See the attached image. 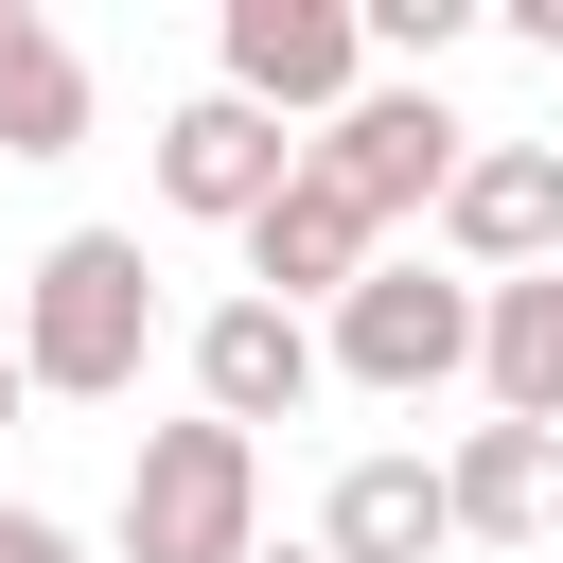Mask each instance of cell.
I'll use <instances>...</instances> for the list:
<instances>
[{
  "instance_id": "1",
  "label": "cell",
  "mask_w": 563,
  "mask_h": 563,
  "mask_svg": "<svg viewBox=\"0 0 563 563\" xmlns=\"http://www.w3.org/2000/svg\"><path fill=\"white\" fill-rule=\"evenodd\" d=\"M158 352V264L141 229H53L35 282H18V387L35 405H123Z\"/></svg>"
},
{
  "instance_id": "2",
  "label": "cell",
  "mask_w": 563,
  "mask_h": 563,
  "mask_svg": "<svg viewBox=\"0 0 563 563\" xmlns=\"http://www.w3.org/2000/svg\"><path fill=\"white\" fill-rule=\"evenodd\" d=\"M317 369L369 387V405H440V387H475V282L422 264V246H387V264L317 317Z\"/></svg>"
},
{
  "instance_id": "3",
  "label": "cell",
  "mask_w": 563,
  "mask_h": 563,
  "mask_svg": "<svg viewBox=\"0 0 563 563\" xmlns=\"http://www.w3.org/2000/svg\"><path fill=\"white\" fill-rule=\"evenodd\" d=\"M106 545H123V563H246V545H264V440H229V422H141Z\"/></svg>"
},
{
  "instance_id": "4",
  "label": "cell",
  "mask_w": 563,
  "mask_h": 563,
  "mask_svg": "<svg viewBox=\"0 0 563 563\" xmlns=\"http://www.w3.org/2000/svg\"><path fill=\"white\" fill-rule=\"evenodd\" d=\"M457 158H475V123H457L440 88H405V70H369V88H352V106H334V123L299 141V176H334V194H352L369 229H422Z\"/></svg>"
},
{
  "instance_id": "5",
  "label": "cell",
  "mask_w": 563,
  "mask_h": 563,
  "mask_svg": "<svg viewBox=\"0 0 563 563\" xmlns=\"http://www.w3.org/2000/svg\"><path fill=\"white\" fill-rule=\"evenodd\" d=\"M211 88L264 106L282 141H317V123L369 88V35H352V0H229V18H211Z\"/></svg>"
},
{
  "instance_id": "6",
  "label": "cell",
  "mask_w": 563,
  "mask_h": 563,
  "mask_svg": "<svg viewBox=\"0 0 563 563\" xmlns=\"http://www.w3.org/2000/svg\"><path fill=\"white\" fill-rule=\"evenodd\" d=\"M440 264L457 282H528V264H563V141H475L457 176H440Z\"/></svg>"
},
{
  "instance_id": "7",
  "label": "cell",
  "mask_w": 563,
  "mask_h": 563,
  "mask_svg": "<svg viewBox=\"0 0 563 563\" xmlns=\"http://www.w3.org/2000/svg\"><path fill=\"white\" fill-rule=\"evenodd\" d=\"M334 369H317V317H282V299H211L194 317V422H229V440H264V422H299Z\"/></svg>"
},
{
  "instance_id": "8",
  "label": "cell",
  "mask_w": 563,
  "mask_h": 563,
  "mask_svg": "<svg viewBox=\"0 0 563 563\" xmlns=\"http://www.w3.org/2000/svg\"><path fill=\"white\" fill-rule=\"evenodd\" d=\"M229 246H246V299H282V317H334V299H352L369 264H387V229H369V211H352L334 176H282V194H264V211H246Z\"/></svg>"
},
{
  "instance_id": "9",
  "label": "cell",
  "mask_w": 563,
  "mask_h": 563,
  "mask_svg": "<svg viewBox=\"0 0 563 563\" xmlns=\"http://www.w3.org/2000/svg\"><path fill=\"white\" fill-rule=\"evenodd\" d=\"M282 176H299V141H282L264 106H229V88H194V106L158 123V211H194V229H246Z\"/></svg>"
},
{
  "instance_id": "10",
  "label": "cell",
  "mask_w": 563,
  "mask_h": 563,
  "mask_svg": "<svg viewBox=\"0 0 563 563\" xmlns=\"http://www.w3.org/2000/svg\"><path fill=\"white\" fill-rule=\"evenodd\" d=\"M440 510H457V545H545V528H563V440H545V422H457Z\"/></svg>"
},
{
  "instance_id": "11",
  "label": "cell",
  "mask_w": 563,
  "mask_h": 563,
  "mask_svg": "<svg viewBox=\"0 0 563 563\" xmlns=\"http://www.w3.org/2000/svg\"><path fill=\"white\" fill-rule=\"evenodd\" d=\"M475 405L563 440V264H528V282H475Z\"/></svg>"
},
{
  "instance_id": "12",
  "label": "cell",
  "mask_w": 563,
  "mask_h": 563,
  "mask_svg": "<svg viewBox=\"0 0 563 563\" xmlns=\"http://www.w3.org/2000/svg\"><path fill=\"white\" fill-rule=\"evenodd\" d=\"M457 510H440V457H352L317 493V563H440Z\"/></svg>"
},
{
  "instance_id": "13",
  "label": "cell",
  "mask_w": 563,
  "mask_h": 563,
  "mask_svg": "<svg viewBox=\"0 0 563 563\" xmlns=\"http://www.w3.org/2000/svg\"><path fill=\"white\" fill-rule=\"evenodd\" d=\"M88 123H106L88 53H70L35 0H0V158H88Z\"/></svg>"
},
{
  "instance_id": "14",
  "label": "cell",
  "mask_w": 563,
  "mask_h": 563,
  "mask_svg": "<svg viewBox=\"0 0 563 563\" xmlns=\"http://www.w3.org/2000/svg\"><path fill=\"white\" fill-rule=\"evenodd\" d=\"M352 35H369V70H405V88H422V70L475 35V0H352Z\"/></svg>"
},
{
  "instance_id": "15",
  "label": "cell",
  "mask_w": 563,
  "mask_h": 563,
  "mask_svg": "<svg viewBox=\"0 0 563 563\" xmlns=\"http://www.w3.org/2000/svg\"><path fill=\"white\" fill-rule=\"evenodd\" d=\"M0 563H88V545H70L53 510H18V493H0Z\"/></svg>"
},
{
  "instance_id": "16",
  "label": "cell",
  "mask_w": 563,
  "mask_h": 563,
  "mask_svg": "<svg viewBox=\"0 0 563 563\" xmlns=\"http://www.w3.org/2000/svg\"><path fill=\"white\" fill-rule=\"evenodd\" d=\"M510 35H528V53H563V0H510Z\"/></svg>"
},
{
  "instance_id": "17",
  "label": "cell",
  "mask_w": 563,
  "mask_h": 563,
  "mask_svg": "<svg viewBox=\"0 0 563 563\" xmlns=\"http://www.w3.org/2000/svg\"><path fill=\"white\" fill-rule=\"evenodd\" d=\"M18 405H35V387H18V334H0V422H18Z\"/></svg>"
},
{
  "instance_id": "18",
  "label": "cell",
  "mask_w": 563,
  "mask_h": 563,
  "mask_svg": "<svg viewBox=\"0 0 563 563\" xmlns=\"http://www.w3.org/2000/svg\"><path fill=\"white\" fill-rule=\"evenodd\" d=\"M246 563H317V545H246Z\"/></svg>"
}]
</instances>
